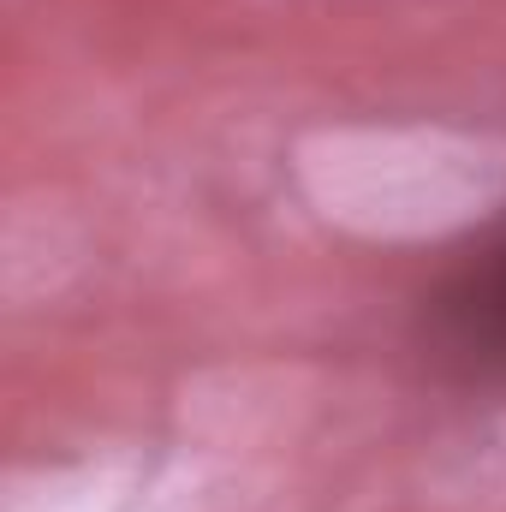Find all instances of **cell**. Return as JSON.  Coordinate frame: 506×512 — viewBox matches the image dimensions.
Instances as JSON below:
<instances>
[{"label": "cell", "instance_id": "1", "mask_svg": "<svg viewBox=\"0 0 506 512\" xmlns=\"http://www.w3.org/2000/svg\"><path fill=\"white\" fill-rule=\"evenodd\" d=\"M453 352H465L477 370H506V245L447 304Z\"/></svg>", "mask_w": 506, "mask_h": 512}]
</instances>
